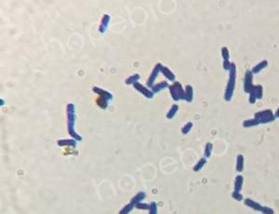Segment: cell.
<instances>
[{
	"instance_id": "33",
	"label": "cell",
	"mask_w": 279,
	"mask_h": 214,
	"mask_svg": "<svg viewBox=\"0 0 279 214\" xmlns=\"http://www.w3.org/2000/svg\"><path fill=\"white\" fill-rule=\"evenodd\" d=\"M231 67V62L230 61H223V69L225 71H229Z\"/></svg>"
},
{
	"instance_id": "4",
	"label": "cell",
	"mask_w": 279,
	"mask_h": 214,
	"mask_svg": "<svg viewBox=\"0 0 279 214\" xmlns=\"http://www.w3.org/2000/svg\"><path fill=\"white\" fill-rule=\"evenodd\" d=\"M171 97L173 99V101H177L179 100H184V96H185V92L183 88V86L180 82H175L173 83L171 86L169 87Z\"/></svg>"
},
{
	"instance_id": "24",
	"label": "cell",
	"mask_w": 279,
	"mask_h": 214,
	"mask_svg": "<svg viewBox=\"0 0 279 214\" xmlns=\"http://www.w3.org/2000/svg\"><path fill=\"white\" fill-rule=\"evenodd\" d=\"M212 151H213V144L211 142H207L206 145H205V150H204V154H205V157L206 158H209L211 154H212Z\"/></svg>"
},
{
	"instance_id": "20",
	"label": "cell",
	"mask_w": 279,
	"mask_h": 214,
	"mask_svg": "<svg viewBox=\"0 0 279 214\" xmlns=\"http://www.w3.org/2000/svg\"><path fill=\"white\" fill-rule=\"evenodd\" d=\"M145 196H146V194L145 193H143V192H140V193H138L132 199H131V203L135 206L136 204H138V203H142V201L145 198Z\"/></svg>"
},
{
	"instance_id": "11",
	"label": "cell",
	"mask_w": 279,
	"mask_h": 214,
	"mask_svg": "<svg viewBox=\"0 0 279 214\" xmlns=\"http://www.w3.org/2000/svg\"><path fill=\"white\" fill-rule=\"evenodd\" d=\"M244 167H245V158L244 155L239 154L236 156V171L240 173L244 171Z\"/></svg>"
},
{
	"instance_id": "12",
	"label": "cell",
	"mask_w": 279,
	"mask_h": 214,
	"mask_svg": "<svg viewBox=\"0 0 279 214\" xmlns=\"http://www.w3.org/2000/svg\"><path fill=\"white\" fill-rule=\"evenodd\" d=\"M110 16L108 14H104L102 16V19H101V25H100V28H99V32L103 34L106 29L108 28V25H109V23H110Z\"/></svg>"
},
{
	"instance_id": "31",
	"label": "cell",
	"mask_w": 279,
	"mask_h": 214,
	"mask_svg": "<svg viewBox=\"0 0 279 214\" xmlns=\"http://www.w3.org/2000/svg\"><path fill=\"white\" fill-rule=\"evenodd\" d=\"M261 212L262 214H274V210L272 208L268 207V206H263Z\"/></svg>"
},
{
	"instance_id": "29",
	"label": "cell",
	"mask_w": 279,
	"mask_h": 214,
	"mask_svg": "<svg viewBox=\"0 0 279 214\" xmlns=\"http://www.w3.org/2000/svg\"><path fill=\"white\" fill-rule=\"evenodd\" d=\"M149 214H158V208L156 202H152L150 203V209H149Z\"/></svg>"
},
{
	"instance_id": "32",
	"label": "cell",
	"mask_w": 279,
	"mask_h": 214,
	"mask_svg": "<svg viewBox=\"0 0 279 214\" xmlns=\"http://www.w3.org/2000/svg\"><path fill=\"white\" fill-rule=\"evenodd\" d=\"M135 208L138 209H146L149 210L150 209V204H144V203H138L135 205Z\"/></svg>"
},
{
	"instance_id": "9",
	"label": "cell",
	"mask_w": 279,
	"mask_h": 214,
	"mask_svg": "<svg viewBox=\"0 0 279 214\" xmlns=\"http://www.w3.org/2000/svg\"><path fill=\"white\" fill-rule=\"evenodd\" d=\"M244 204L247 207H248V208H250L254 210H257V211H261L262 207H263L261 204H260L259 202H257V201H255L251 198H245L244 199Z\"/></svg>"
},
{
	"instance_id": "1",
	"label": "cell",
	"mask_w": 279,
	"mask_h": 214,
	"mask_svg": "<svg viewBox=\"0 0 279 214\" xmlns=\"http://www.w3.org/2000/svg\"><path fill=\"white\" fill-rule=\"evenodd\" d=\"M66 113H67V129L68 133L72 136L75 140L82 141V137L78 135L75 130V123H76V108L73 103H68L66 107Z\"/></svg>"
},
{
	"instance_id": "14",
	"label": "cell",
	"mask_w": 279,
	"mask_h": 214,
	"mask_svg": "<svg viewBox=\"0 0 279 214\" xmlns=\"http://www.w3.org/2000/svg\"><path fill=\"white\" fill-rule=\"evenodd\" d=\"M243 183H244V177H243V175L242 174H237L236 176V179H235V184H234L235 190L240 192L242 190Z\"/></svg>"
},
{
	"instance_id": "7",
	"label": "cell",
	"mask_w": 279,
	"mask_h": 214,
	"mask_svg": "<svg viewBox=\"0 0 279 214\" xmlns=\"http://www.w3.org/2000/svg\"><path fill=\"white\" fill-rule=\"evenodd\" d=\"M162 67H163V65L161 64H157L154 66V70H153V72H152V74H151V76H150V77L148 79V81H147V86L148 87H151V88L153 87V83L154 82V80L156 79L157 76L161 72Z\"/></svg>"
},
{
	"instance_id": "26",
	"label": "cell",
	"mask_w": 279,
	"mask_h": 214,
	"mask_svg": "<svg viewBox=\"0 0 279 214\" xmlns=\"http://www.w3.org/2000/svg\"><path fill=\"white\" fill-rule=\"evenodd\" d=\"M221 56L223 58V61H229L230 59V52L227 47H221Z\"/></svg>"
},
{
	"instance_id": "16",
	"label": "cell",
	"mask_w": 279,
	"mask_h": 214,
	"mask_svg": "<svg viewBox=\"0 0 279 214\" xmlns=\"http://www.w3.org/2000/svg\"><path fill=\"white\" fill-rule=\"evenodd\" d=\"M58 145L61 147H64V146H73V147H76V142L75 139H64V140H59L58 141Z\"/></svg>"
},
{
	"instance_id": "30",
	"label": "cell",
	"mask_w": 279,
	"mask_h": 214,
	"mask_svg": "<svg viewBox=\"0 0 279 214\" xmlns=\"http://www.w3.org/2000/svg\"><path fill=\"white\" fill-rule=\"evenodd\" d=\"M232 197H233L235 200H236V201H242V200H244L243 195H242L240 192L236 191V190H234V192L232 193Z\"/></svg>"
},
{
	"instance_id": "10",
	"label": "cell",
	"mask_w": 279,
	"mask_h": 214,
	"mask_svg": "<svg viewBox=\"0 0 279 214\" xmlns=\"http://www.w3.org/2000/svg\"><path fill=\"white\" fill-rule=\"evenodd\" d=\"M92 89H93V91H94L95 93L99 94L100 97L104 98V99H106L107 101L113 100V95H112V93L108 92L107 90H104V89H102V88H98V87H94Z\"/></svg>"
},
{
	"instance_id": "25",
	"label": "cell",
	"mask_w": 279,
	"mask_h": 214,
	"mask_svg": "<svg viewBox=\"0 0 279 214\" xmlns=\"http://www.w3.org/2000/svg\"><path fill=\"white\" fill-rule=\"evenodd\" d=\"M135 206L130 202L128 205H126L125 207H123V208L119 211V214H129V212L133 209Z\"/></svg>"
},
{
	"instance_id": "19",
	"label": "cell",
	"mask_w": 279,
	"mask_h": 214,
	"mask_svg": "<svg viewBox=\"0 0 279 214\" xmlns=\"http://www.w3.org/2000/svg\"><path fill=\"white\" fill-rule=\"evenodd\" d=\"M206 164H207V158H206V157H202V158H200V159L198 160V162L195 164V166L194 167L193 171H194L195 172H197V171H201V170L204 168V166H205Z\"/></svg>"
},
{
	"instance_id": "21",
	"label": "cell",
	"mask_w": 279,
	"mask_h": 214,
	"mask_svg": "<svg viewBox=\"0 0 279 214\" xmlns=\"http://www.w3.org/2000/svg\"><path fill=\"white\" fill-rule=\"evenodd\" d=\"M260 123L255 119V118H251V119H247L243 122V127L245 129H248V128H252V127H256L259 126Z\"/></svg>"
},
{
	"instance_id": "18",
	"label": "cell",
	"mask_w": 279,
	"mask_h": 214,
	"mask_svg": "<svg viewBox=\"0 0 279 214\" xmlns=\"http://www.w3.org/2000/svg\"><path fill=\"white\" fill-rule=\"evenodd\" d=\"M169 87H170V86H169V84H167V82L162 81V82H160V83L157 84V85L153 86V87H152V91H153L154 93H156V92H159V91H161V90H163V89H165V88H169Z\"/></svg>"
},
{
	"instance_id": "6",
	"label": "cell",
	"mask_w": 279,
	"mask_h": 214,
	"mask_svg": "<svg viewBox=\"0 0 279 214\" xmlns=\"http://www.w3.org/2000/svg\"><path fill=\"white\" fill-rule=\"evenodd\" d=\"M253 74L251 70H248L245 75V80H244V91L246 93H249L250 90L253 88Z\"/></svg>"
},
{
	"instance_id": "27",
	"label": "cell",
	"mask_w": 279,
	"mask_h": 214,
	"mask_svg": "<svg viewBox=\"0 0 279 214\" xmlns=\"http://www.w3.org/2000/svg\"><path fill=\"white\" fill-rule=\"evenodd\" d=\"M96 101H97V104L101 107V108H102V109H106V108H107V106H108V101H107L106 99L100 97L99 99H97Z\"/></svg>"
},
{
	"instance_id": "17",
	"label": "cell",
	"mask_w": 279,
	"mask_h": 214,
	"mask_svg": "<svg viewBox=\"0 0 279 214\" xmlns=\"http://www.w3.org/2000/svg\"><path fill=\"white\" fill-rule=\"evenodd\" d=\"M161 73L167 78V80H170V81H174L175 80V78H176V76H175V75L167 68V67H166V66H163L162 67V69H161Z\"/></svg>"
},
{
	"instance_id": "22",
	"label": "cell",
	"mask_w": 279,
	"mask_h": 214,
	"mask_svg": "<svg viewBox=\"0 0 279 214\" xmlns=\"http://www.w3.org/2000/svg\"><path fill=\"white\" fill-rule=\"evenodd\" d=\"M178 110H179V106H178V104H173V105L171 106V108L170 109V111L167 112V114H166V118H167V119H172V118L175 117V115L177 114Z\"/></svg>"
},
{
	"instance_id": "28",
	"label": "cell",
	"mask_w": 279,
	"mask_h": 214,
	"mask_svg": "<svg viewBox=\"0 0 279 214\" xmlns=\"http://www.w3.org/2000/svg\"><path fill=\"white\" fill-rule=\"evenodd\" d=\"M192 129H193V123H192V122H187V123L182 128V133H183V134H188Z\"/></svg>"
},
{
	"instance_id": "34",
	"label": "cell",
	"mask_w": 279,
	"mask_h": 214,
	"mask_svg": "<svg viewBox=\"0 0 279 214\" xmlns=\"http://www.w3.org/2000/svg\"><path fill=\"white\" fill-rule=\"evenodd\" d=\"M274 117H275V118H279V108L276 110V112L274 114Z\"/></svg>"
},
{
	"instance_id": "23",
	"label": "cell",
	"mask_w": 279,
	"mask_h": 214,
	"mask_svg": "<svg viewBox=\"0 0 279 214\" xmlns=\"http://www.w3.org/2000/svg\"><path fill=\"white\" fill-rule=\"evenodd\" d=\"M140 78H141V76L139 74H135V75H132L131 76L128 77L125 82L127 85H134V84L138 83V80Z\"/></svg>"
},
{
	"instance_id": "3",
	"label": "cell",
	"mask_w": 279,
	"mask_h": 214,
	"mask_svg": "<svg viewBox=\"0 0 279 214\" xmlns=\"http://www.w3.org/2000/svg\"><path fill=\"white\" fill-rule=\"evenodd\" d=\"M254 118L260 123V125L261 124L265 125V124H268V123H272L275 120L274 114L270 109H266V110H262V111L255 113Z\"/></svg>"
},
{
	"instance_id": "5",
	"label": "cell",
	"mask_w": 279,
	"mask_h": 214,
	"mask_svg": "<svg viewBox=\"0 0 279 214\" xmlns=\"http://www.w3.org/2000/svg\"><path fill=\"white\" fill-rule=\"evenodd\" d=\"M249 94V98H248V101L251 104H254L256 102L257 100H261L263 97V88L261 85H255L253 86L252 89L250 90Z\"/></svg>"
},
{
	"instance_id": "13",
	"label": "cell",
	"mask_w": 279,
	"mask_h": 214,
	"mask_svg": "<svg viewBox=\"0 0 279 214\" xmlns=\"http://www.w3.org/2000/svg\"><path fill=\"white\" fill-rule=\"evenodd\" d=\"M268 65V61L267 60H263L261 62H260L257 65H255L252 69H251V72L252 74L256 75V74H259L260 72H261L263 69H265Z\"/></svg>"
},
{
	"instance_id": "2",
	"label": "cell",
	"mask_w": 279,
	"mask_h": 214,
	"mask_svg": "<svg viewBox=\"0 0 279 214\" xmlns=\"http://www.w3.org/2000/svg\"><path fill=\"white\" fill-rule=\"evenodd\" d=\"M236 65L235 63H231V67L229 70V80L224 92L225 101H230L233 98L234 91L236 88Z\"/></svg>"
},
{
	"instance_id": "15",
	"label": "cell",
	"mask_w": 279,
	"mask_h": 214,
	"mask_svg": "<svg viewBox=\"0 0 279 214\" xmlns=\"http://www.w3.org/2000/svg\"><path fill=\"white\" fill-rule=\"evenodd\" d=\"M185 96H184V101H186L187 102H192L193 99H194V89L193 87L191 85H187L185 88Z\"/></svg>"
},
{
	"instance_id": "8",
	"label": "cell",
	"mask_w": 279,
	"mask_h": 214,
	"mask_svg": "<svg viewBox=\"0 0 279 214\" xmlns=\"http://www.w3.org/2000/svg\"><path fill=\"white\" fill-rule=\"evenodd\" d=\"M133 87H134V88H135L136 90L140 91L144 97H146V98H148V99H152V98L154 97V92H153L152 90L146 88H145L144 86H142V84L136 83V84L133 85Z\"/></svg>"
}]
</instances>
